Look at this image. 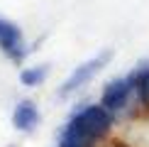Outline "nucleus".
<instances>
[{
    "label": "nucleus",
    "instance_id": "obj_1",
    "mask_svg": "<svg viewBox=\"0 0 149 147\" xmlns=\"http://www.w3.org/2000/svg\"><path fill=\"white\" fill-rule=\"evenodd\" d=\"M69 123L76 125L78 130H83L86 135L100 140V137H105V135L110 132V127H113V113H110L108 108H103L100 103H93V106H83L81 110H76Z\"/></svg>",
    "mask_w": 149,
    "mask_h": 147
},
{
    "label": "nucleus",
    "instance_id": "obj_2",
    "mask_svg": "<svg viewBox=\"0 0 149 147\" xmlns=\"http://www.w3.org/2000/svg\"><path fill=\"white\" fill-rule=\"evenodd\" d=\"M110 57H113V52H110V49H105L103 54H98V57L88 59L86 64H81L78 69H73V74L66 78L64 86L59 88V96H71L73 91H78L81 86H86V83H88L91 78H93V76H95V74H98V71H100L103 66L110 61Z\"/></svg>",
    "mask_w": 149,
    "mask_h": 147
},
{
    "label": "nucleus",
    "instance_id": "obj_3",
    "mask_svg": "<svg viewBox=\"0 0 149 147\" xmlns=\"http://www.w3.org/2000/svg\"><path fill=\"white\" fill-rule=\"evenodd\" d=\"M132 93H134V86H132V81H130V76L127 78H113V81L103 88L100 106L108 108L110 113L115 115V113H120V110L127 106V101H130Z\"/></svg>",
    "mask_w": 149,
    "mask_h": 147
},
{
    "label": "nucleus",
    "instance_id": "obj_4",
    "mask_svg": "<svg viewBox=\"0 0 149 147\" xmlns=\"http://www.w3.org/2000/svg\"><path fill=\"white\" fill-rule=\"evenodd\" d=\"M0 49L5 52V57L17 61H22L27 57V47H24L22 32L17 24H12L10 20H0Z\"/></svg>",
    "mask_w": 149,
    "mask_h": 147
},
{
    "label": "nucleus",
    "instance_id": "obj_5",
    "mask_svg": "<svg viewBox=\"0 0 149 147\" xmlns=\"http://www.w3.org/2000/svg\"><path fill=\"white\" fill-rule=\"evenodd\" d=\"M37 123H39V110H37V106L32 101H27V98L20 101L17 108H15V113H12V125L17 130H22V132H29Z\"/></svg>",
    "mask_w": 149,
    "mask_h": 147
},
{
    "label": "nucleus",
    "instance_id": "obj_6",
    "mask_svg": "<svg viewBox=\"0 0 149 147\" xmlns=\"http://www.w3.org/2000/svg\"><path fill=\"white\" fill-rule=\"evenodd\" d=\"M95 142H98L95 137L86 135L83 130H78L71 123H66V127L59 135V147H95Z\"/></svg>",
    "mask_w": 149,
    "mask_h": 147
},
{
    "label": "nucleus",
    "instance_id": "obj_7",
    "mask_svg": "<svg viewBox=\"0 0 149 147\" xmlns=\"http://www.w3.org/2000/svg\"><path fill=\"white\" fill-rule=\"evenodd\" d=\"M130 81L134 86V93H137V101L142 106L149 108V64H139L137 69L130 74Z\"/></svg>",
    "mask_w": 149,
    "mask_h": 147
},
{
    "label": "nucleus",
    "instance_id": "obj_8",
    "mask_svg": "<svg viewBox=\"0 0 149 147\" xmlns=\"http://www.w3.org/2000/svg\"><path fill=\"white\" fill-rule=\"evenodd\" d=\"M47 74H49V66H34V69H24L20 74V81L24 86H39L42 81L47 78Z\"/></svg>",
    "mask_w": 149,
    "mask_h": 147
}]
</instances>
